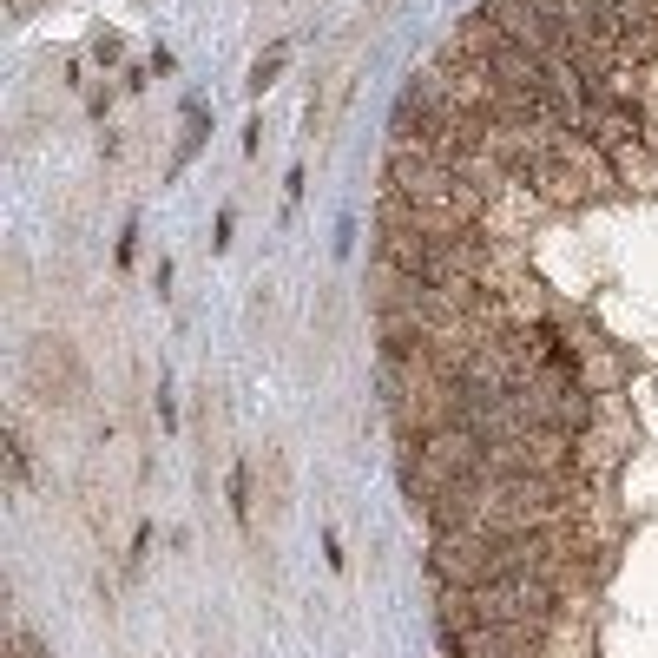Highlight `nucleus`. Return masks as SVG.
I'll use <instances>...</instances> for the list:
<instances>
[{
  "label": "nucleus",
  "mask_w": 658,
  "mask_h": 658,
  "mask_svg": "<svg viewBox=\"0 0 658 658\" xmlns=\"http://www.w3.org/2000/svg\"><path fill=\"white\" fill-rule=\"evenodd\" d=\"M27 376L33 382H60V389H79V362H73V349H66L60 336H40L33 356H27Z\"/></svg>",
  "instance_id": "f257e3e1"
},
{
  "label": "nucleus",
  "mask_w": 658,
  "mask_h": 658,
  "mask_svg": "<svg viewBox=\"0 0 658 658\" xmlns=\"http://www.w3.org/2000/svg\"><path fill=\"white\" fill-rule=\"evenodd\" d=\"M283 60H290V47H270V53H264V60H257V73H251V86H257V93H264L270 79H277V73H283Z\"/></svg>",
  "instance_id": "7ed1b4c3"
},
{
  "label": "nucleus",
  "mask_w": 658,
  "mask_h": 658,
  "mask_svg": "<svg viewBox=\"0 0 658 658\" xmlns=\"http://www.w3.org/2000/svg\"><path fill=\"white\" fill-rule=\"evenodd\" d=\"M7 481H14V494L27 487V435L20 428H7Z\"/></svg>",
  "instance_id": "f03ea898"
}]
</instances>
